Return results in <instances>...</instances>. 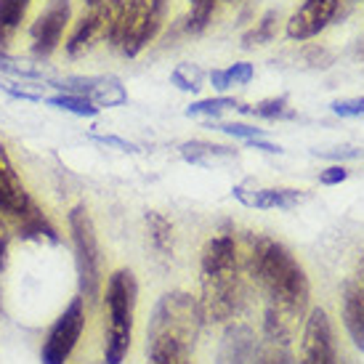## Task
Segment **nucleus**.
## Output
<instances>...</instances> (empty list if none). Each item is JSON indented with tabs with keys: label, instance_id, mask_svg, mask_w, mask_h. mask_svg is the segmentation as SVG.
<instances>
[{
	"label": "nucleus",
	"instance_id": "dca6fc26",
	"mask_svg": "<svg viewBox=\"0 0 364 364\" xmlns=\"http://www.w3.org/2000/svg\"><path fill=\"white\" fill-rule=\"evenodd\" d=\"M32 0H0V53L9 51L21 21L27 19Z\"/></svg>",
	"mask_w": 364,
	"mask_h": 364
},
{
	"label": "nucleus",
	"instance_id": "9b49d317",
	"mask_svg": "<svg viewBox=\"0 0 364 364\" xmlns=\"http://www.w3.org/2000/svg\"><path fill=\"white\" fill-rule=\"evenodd\" d=\"M341 11V0H304V6L287 19V38L290 41H311L335 21Z\"/></svg>",
	"mask_w": 364,
	"mask_h": 364
},
{
	"label": "nucleus",
	"instance_id": "f3484780",
	"mask_svg": "<svg viewBox=\"0 0 364 364\" xmlns=\"http://www.w3.org/2000/svg\"><path fill=\"white\" fill-rule=\"evenodd\" d=\"M146 232H149V242H152L154 253H160L162 258H168L173 253V242H176V234H173V223L162 215V213L152 210L146 213Z\"/></svg>",
	"mask_w": 364,
	"mask_h": 364
},
{
	"label": "nucleus",
	"instance_id": "9d476101",
	"mask_svg": "<svg viewBox=\"0 0 364 364\" xmlns=\"http://www.w3.org/2000/svg\"><path fill=\"white\" fill-rule=\"evenodd\" d=\"M298 364H338L333 324L322 309H314L306 319Z\"/></svg>",
	"mask_w": 364,
	"mask_h": 364
},
{
	"label": "nucleus",
	"instance_id": "20e7f679",
	"mask_svg": "<svg viewBox=\"0 0 364 364\" xmlns=\"http://www.w3.org/2000/svg\"><path fill=\"white\" fill-rule=\"evenodd\" d=\"M139 304V282L131 269H114L107 277L104 306H107V330H104V364H120L133 341Z\"/></svg>",
	"mask_w": 364,
	"mask_h": 364
},
{
	"label": "nucleus",
	"instance_id": "6ab92c4d",
	"mask_svg": "<svg viewBox=\"0 0 364 364\" xmlns=\"http://www.w3.org/2000/svg\"><path fill=\"white\" fill-rule=\"evenodd\" d=\"M46 104H51L61 112H70V114H77V117H96L99 114V107L88 99V96H80V93H53L46 99Z\"/></svg>",
	"mask_w": 364,
	"mask_h": 364
},
{
	"label": "nucleus",
	"instance_id": "423d86ee",
	"mask_svg": "<svg viewBox=\"0 0 364 364\" xmlns=\"http://www.w3.org/2000/svg\"><path fill=\"white\" fill-rule=\"evenodd\" d=\"M171 11V0H128V9L122 16L117 51L128 59L144 53L165 27Z\"/></svg>",
	"mask_w": 364,
	"mask_h": 364
},
{
	"label": "nucleus",
	"instance_id": "393cba45",
	"mask_svg": "<svg viewBox=\"0 0 364 364\" xmlns=\"http://www.w3.org/2000/svg\"><path fill=\"white\" fill-rule=\"evenodd\" d=\"M242 112H250L255 117L263 120H284V117H293V109L287 104V96H274V99H263L255 107H240Z\"/></svg>",
	"mask_w": 364,
	"mask_h": 364
},
{
	"label": "nucleus",
	"instance_id": "2f4dec72",
	"mask_svg": "<svg viewBox=\"0 0 364 364\" xmlns=\"http://www.w3.org/2000/svg\"><path fill=\"white\" fill-rule=\"evenodd\" d=\"M9 242H11L9 221L0 218V274H3V269H6V261H9Z\"/></svg>",
	"mask_w": 364,
	"mask_h": 364
},
{
	"label": "nucleus",
	"instance_id": "72a5a7b5",
	"mask_svg": "<svg viewBox=\"0 0 364 364\" xmlns=\"http://www.w3.org/2000/svg\"><path fill=\"white\" fill-rule=\"evenodd\" d=\"M99 144H107V146H120V149H125V152H136V146L128 141H122V139H117V136H93Z\"/></svg>",
	"mask_w": 364,
	"mask_h": 364
},
{
	"label": "nucleus",
	"instance_id": "7ed1b4c3",
	"mask_svg": "<svg viewBox=\"0 0 364 364\" xmlns=\"http://www.w3.org/2000/svg\"><path fill=\"white\" fill-rule=\"evenodd\" d=\"M203 319L194 295L183 290L162 295L146 330V364H192Z\"/></svg>",
	"mask_w": 364,
	"mask_h": 364
},
{
	"label": "nucleus",
	"instance_id": "a211bd4d",
	"mask_svg": "<svg viewBox=\"0 0 364 364\" xmlns=\"http://www.w3.org/2000/svg\"><path fill=\"white\" fill-rule=\"evenodd\" d=\"M253 64L250 61H237L232 67H226V70H213L210 72V82L215 91H226V88H232V85H247V82L253 80Z\"/></svg>",
	"mask_w": 364,
	"mask_h": 364
},
{
	"label": "nucleus",
	"instance_id": "4468645a",
	"mask_svg": "<svg viewBox=\"0 0 364 364\" xmlns=\"http://www.w3.org/2000/svg\"><path fill=\"white\" fill-rule=\"evenodd\" d=\"M341 295H343L341 306H343V324L348 330V338L354 341L359 351H364V290L359 279L356 277L346 279Z\"/></svg>",
	"mask_w": 364,
	"mask_h": 364
},
{
	"label": "nucleus",
	"instance_id": "a878e982",
	"mask_svg": "<svg viewBox=\"0 0 364 364\" xmlns=\"http://www.w3.org/2000/svg\"><path fill=\"white\" fill-rule=\"evenodd\" d=\"M229 109H240V104L229 99V96H215V99H200V102H194L186 107V114L189 117H218L223 112Z\"/></svg>",
	"mask_w": 364,
	"mask_h": 364
},
{
	"label": "nucleus",
	"instance_id": "c756f323",
	"mask_svg": "<svg viewBox=\"0 0 364 364\" xmlns=\"http://www.w3.org/2000/svg\"><path fill=\"white\" fill-rule=\"evenodd\" d=\"M333 112L338 117H364V99H341V102H333Z\"/></svg>",
	"mask_w": 364,
	"mask_h": 364
},
{
	"label": "nucleus",
	"instance_id": "e433bc0d",
	"mask_svg": "<svg viewBox=\"0 0 364 364\" xmlns=\"http://www.w3.org/2000/svg\"><path fill=\"white\" fill-rule=\"evenodd\" d=\"M223 3H237V0H223Z\"/></svg>",
	"mask_w": 364,
	"mask_h": 364
},
{
	"label": "nucleus",
	"instance_id": "2eb2a0df",
	"mask_svg": "<svg viewBox=\"0 0 364 364\" xmlns=\"http://www.w3.org/2000/svg\"><path fill=\"white\" fill-rule=\"evenodd\" d=\"M253 330L245 324H234L223 333L221 348H218V362L215 364H247L253 354Z\"/></svg>",
	"mask_w": 364,
	"mask_h": 364
},
{
	"label": "nucleus",
	"instance_id": "412c9836",
	"mask_svg": "<svg viewBox=\"0 0 364 364\" xmlns=\"http://www.w3.org/2000/svg\"><path fill=\"white\" fill-rule=\"evenodd\" d=\"M125 99H128V93L122 88V82L117 77H112V75H102V82L91 93V102L99 109H104V107H120V104H125Z\"/></svg>",
	"mask_w": 364,
	"mask_h": 364
},
{
	"label": "nucleus",
	"instance_id": "473e14b6",
	"mask_svg": "<svg viewBox=\"0 0 364 364\" xmlns=\"http://www.w3.org/2000/svg\"><path fill=\"white\" fill-rule=\"evenodd\" d=\"M247 146L261 149V152H269V154H282V146H279V144L263 141V139H247Z\"/></svg>",
	"mask_w": 364,
	"mask_h": 364
},
{
	"label": "nucleus",
	"instance_id": "f704fd0d",
	"mask_svg": "<svg viewBox=\"0 0 364 364\" xmlns=\"http://www.w3.org/2000/svg\"><path fill=\"white\" fill-rule=\"evenodd\" d=\"M356 279H359V284H362V290H364V253H362V258H359V272H356Z\"/></svg>",
	"mask_w": 364,
	"mask_h": 364
},
{
	"label": "nucleus",
	"instance_id": "4be33fe9",
	"mask_svg": "<svg viewBox=\"0 0 364 364\" xmlns=\"http://www.w3.org/2000/svg\"><path fill=\"white\" fill-rule=\"evenodd\" d=\"M181 154H183V160L197 162V165L210 162V160H215V157H234V152L229 149V146H218V144H210V141L181 144Z\"/></svg>",
	"mask_w": 364,
	"mask_h": 364
},
{
	"label": "nucleus",
	"instance_id": "f03ea898",
	"mask_svg": "<svg viewBox=\"0 0 364 364\" xmlns=\"http://www.w3.org/2000/svg\"><path fill=\"white\" fill-rule=\"evenodd\" d=\"M245 261L242 247L232 234H215L203 247L200 258V309L213 324L232 322L245 304Z\"/></svg>",
	"mask_w": 364,
	"mask_h": 364
},
{
	"label": "nucleus",
	"instance_id": "0eeeda50",
	"mask_svg": "<svg viewBox=\"0 0 364 364\" xmlns=\"http://www.w3.org/2000/svg\"><path fill=\"white\" fill-rule=\"evenodd\" d=\"M85 330V301L82 295L72 298L70 306L59 314V319L51 324V330L46 335L41 348L43 364H67L70 362L75 346L80 341Z\"/></svg>",
	"mask_w": 364,
	"mask_h": 364
},
{
	"label": "nucleus",
	"instance_id": "7c9ffc66",
	"mask_svg": "<svg viewBox=\"0 0 364 364\" xmlns=\"http://www.w3.org/2000/svg\"><path fill=\"white\" fill-rule=\"evenodd\" d=\"M348 178V171H346L343 165H333V168H327V171L319 176V181L324 183V186H335V183H341Z\"/></svg>",
	"mask_w": 364,
	"mask_h": 364
},
{
	"label": "nucleus",
	"instance_id": "c85d7f7f",
	"mask_svg": "<svg viewBox=\"0 0 364 364\" xmlns=\"http://www.w3.org/2000/svg\"><path fill=\"white\" fill-rule=\"evenodd\" d=\"M218 131L226 133V136H234V139H263V131L255 128V125H245V122H221Z\"/></svg>",
	"mask_w": 364,
	"mask_h": 364
},
{
	"label": "nucleus",
	"instance_id": "b1692460",
	"mask_svg": "<svg viewBox=\"0 0 364 364\" xmlns=\"http://www.w3.org/2000/svg\"><path fill=\"white\" fill-rule=\"evenodd\" d=\"M189 6H192V9H189V16H186V24H183V27H186L189 35H200V32H205L210 27L218 0H192Z\"/></svg>",
	"mask_w": 364,
	"mask_h": 364
},
{
	"label": "nucleus",
	"instance_id": "1a4fd4ad",
	"mask_svg": "<svg viewBox=\"0 0 364 364\" xmlns=\"http://www.w3.org/2000/svg\"><path fill=\"white\" fill-rule=\"evenodd\" d=\"M30 189L24 186L21 176L11 162L9 149L0 144V218L9 223H19L32 210Z\"/></svg>",
	"mask_w": 364,
	"mask_h": 364
},
{
	"label": "nucleus",
	"instance_id": "6e6552de",
	"mask_svg": "<svg viewBox=\"0 0 364 364\" xmlns=\"http://www.w3.org/2000/svg\"><path fill=\"white\" fill-rule=\"evenodd\" d=\"M72 3L70 0H48L46 9L30 27V51L35 59H48L61 48L64 32L70 30Z\"/></svg>",
	"mask_w": 364,
	"mask_h": 364
},
{
	"label": "nucleus",
	"instance_id": "aec40b11",
	"mask_svg": "<svg viewBox=\"0 0 364 364\" xmlns=\"http://www.w3.org/2000/svg\"><path fill=\"white\" fill-rule=\"evenodd\" d=\"M277 21H279V14H277V11H266L261 19L255 21L253 27L242 35V48L269 46V43L277 38Z\"/></svg>",
	"mask_w": 364,
	"mask_h": 364
},
{
	"label": "nucleus",
	"instance_id": "4c0bfd02",
	"mask_svg": "<svg viewBox=\"0 0 364 364\" xmlns=\"http://www.w3.org/2000/svg\"><path fill=\"white\" fill-rule=\"evenodd\" d=\"M189 3H192V0H189Z\"/></svg>",
	"mask_w": 364,
	"mask_h": 364
},
{
	"label": "nucleus",
	"instance_id": "39448f33",
	"mask_svg": "<svg viewBox=\"0 0 364 364\" xmlns=\"http://www.w3.org/2000/svg\"><path fill=\"white\" fill-rule=\"evenodd\" d=\"M70 223L72 247H75V263H77V282L85 304H96L102 298V250L96 237V223L85 205H75L67 215Z\"/></svg>",
	"mask_w": 364,
	"mask_h": 364
},
{
	"label": "nucleus",
	"instance_id": "5701e85b",
	"mask_svg": "<svg viewBox=\"0 0 364 364\" xmlns=\"http://www.w3.org/2000/svg\"><path fill=\"white\" fill-rule=\"evenodd\" d=\"M250 364H295V356L287 343H274V341H263L258 348L253 346Z\"/></svg>",
	"mask_w": 364,
	"mask_h": 364
},
{
	"label": "nucleus",
	"instance_id": "bb28decb",
	"mask_svg": "<svg viewBox=\"0 0 364 364\" xmlns=\"http://www.w3.org/2000/svg\"><path fill=\"white\" fill-rule=\"evenodd\" d=\"M205 75L197 64H178L176 70L171 72V82L183 93H197L203 88Z\"/></svg>",
	"mask_w": 364,
	"mask_h": 364
},
{
	"label": "nucleus",
	"instance_id": "c9c22d12",
	"mask_svg": "<svg viewBox=\"0 0 364 364\" xmlns=\"http://www.w3.org/2000/svg\"><path fill=\"white\" fill-rule=\"evenodd\" d=\"M85 3V9H93V6H102L104 0H82Z\"/></svg>",
	"mask_w": 364,
	"mask_h": 364
},
{
	"label": "nucleus",
	"instance_id": "cd10ccee",
	"mask_svg": "<svg viewBox=\"0 0 364 364\" xmlns=\"http://www.w3.org/2000/svg\"><path fill=\"white\" fill-rule=\"evenodd\" d=\"M0 88L9 93V96H14V99H27V102H38V99H43V91L32 88V82H14V80L0 77Z\"/></svg>",
	"mask_w": 364,
	"mask_h": 364
},
{
	"label": "nucleus",
	"instance_id": "ddd939ff",
	"mask_svg": "<svg viewBox=\"0 0 364 364\" xmlns=\"http://www.w3.org/2000/svg\"><path fill=\"white\" fill-rule=\"evenodd\" d=\"M234 197L247 208H258V210H274V208L290 210L306 200L301 189H287V186H269V189H253V192H247L245 186H237Z\"/></svg>",
	"mask_w": 364,
	"mask_h": 364
},
{
	"label": "nucleus",
	"instance_id": "f8f14e48",
	"mask_svg": "<svg viewBox=\"0 0 364 364\" xmlns=\"http://www.w3.org/2000/svg\"><path fill=\"white\" fill-rule=\"evenodd\" d=\"M104 38H107V19H104L102 6H96V9L85 11L80 19L70 27V35L64 41V53L77 59V56L91 51L93 46L104 41Z\"/></svg>",
	"mask_w": 364,
	"mask_h": 364
},
{
	"label": "nucleus",
	"instance_id": "f257e3e1",
	"mask_svg": "<svg viewBox=\"0 0 364 364\" xmlns=\"http://www.w3.org/2000/svg\"><path fill=\"white\" fill-rule=\"evenodd\" d=\"M242 258L247 279L263 293V341L290 346L311 301L306 269L282 242L263 234H247Z\"/></svg>",
	"mask_w": 364,
	"mask_h": 364
}]
</instances>
